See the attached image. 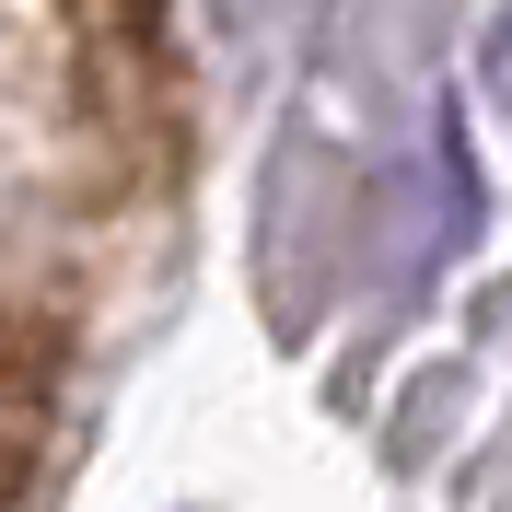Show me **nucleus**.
<instances>
[{
	"label": "nucleus",
	"instance_id": "3",
	"mask_svg": "<svg viewBox=\"0 0 512 512\" xmlns=\"http://www.w3.org/2000/svg\"><path fill=\"white\" fill-rule=\"evenodd\" d=\"M70 12H128V0H70Z\"/></svg>",
	"mask_w": 512,
	"mask_h": 512
},
{
	"label": "nucleus",
	"instance_id": "2",
	"mask_svg": "<svg viewBox=\"0 0 512 512\" xmlns=\"http://www.w3.org/2000/svg\"><path fill=\"white\" fill-rule=\"evenodd\" d=\"M489 94L512 105V12H501V35H489Z\"/></svg>",
	"mask_w": 512,
	"mask_h": 512
},
{
	"label": "nucleus",
	"instance_id": "1",
	"mask_svg": "<svg viewBox=\"0 0 512 512\" xmlns=\"http://www.w3.org/2000/svg\"><path fill=\"white\" fill-rule=\"evenodd\" d=\"M47 408H59V373L24 326L0 315V501L35 489V454H47Z\"/></svg>",
	"mask_w": 512,
	"mask_h": 512
}]
</instances>
